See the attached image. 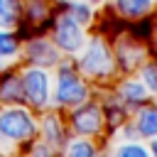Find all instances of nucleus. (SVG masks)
<instances>
[{"instance_id":"nucleus-23","label":"nucleus","mask_w":157,"mask_h":157,"mask_svg":"<svg viewBox=\"0 0 157 157\" xmlns=\"http://www.w3.org/2000/svg\"><path fill=\"white\" fill-rule=\"evenodd\" d=\"M0 71H5V61H2V56H0Z\"/></svg>"},{"instance_id":"nucleus-20","label":"nucleus","mask_w":157,"mask_h":157,"mask_svg":"<svg viewBox=\"0 0 157 157\" xmlns=\"http://www.w3.org/2000/svg\"><path fill=\"white\" fill-rule=\"evenodd\" d=\"M147 152H150L147 145H140L135 140H128V142H123V145L115 147V155H123V157H145Z\"/></svg>"},{"instance_id":"nucleus-18","label":"nucleus","mask_w":157,"mask_h":157,"mask_svg":"<svg viewBox=\"0 0 157 157\" xmlns=\"http://www.w3.org/2000/svg\"><path fill=\"white\" fill-rule=\"evenodd\" d=\"M140 81L145 83V88L150 93H157V61H147V64H140Z\"/></svg>"},{"instance_id":"nucleus-2","label":"nucleus","mask_w":157,"mask_h":157,"mask_svg":"<svg viewBox=\"0 0 157 157\" xmlns=\"http://www.w3.org/2000/svg\"><path fill=\"white\" fill-rule=\"evenodd\" d=\"M39 132L34 115L27 108H17L15 103L0 110V137L7 142H32Z\"/></svg>"},{"instance_id":"nucleus-6","label":"nucleus","mask_w":157,"mask_h":157,"mask_svg":"<svg viewBox=\"0 0 157 157\" xmlns=\"http://www.w3.org/2000/svg\"><path fill=\"white\" fill-rule=\"evenodd\" d=\"M103 110H101V105H96V103H81V105H76V110L71 113V128L78 132V135H96V132H101L103 130Z\"/></svg>"},{"instance_id":"nucleus-21","label":"nucleus","mask_w":157,"mask_h":157,"mask_svg":"<svg viewBox=\"0 0 157 157\" xmlns=\"http://www.w3.org/2000/svg\"><path fill=\"white\" fill-rule=\"evenodd\" d=\"M147 150H150V152H152V155H157V135H155V140H152V142H150V147H147Z\"/></svg>"},{"instance_id":"nucleus-4","label":"nucleus","mask_w":157,"mask_h":157,"mask_svg":"<svg viewBox=\"0 0 157 157\" xmlns=\"http://www.w3.org/2000/svg\"><path fill=\"white\" fill-rule=\"evenodd\" d=\"M54 44L59 47V52L66 54H76L83 49L86 44V34H83V25H78L69 12L61 10V15L54 20V34H52Z\"/></svg>"},{"instance_id":"nucleus-3","label":"nucleus","mask_w":157,"mask_h":157,"mask_svg":"<svg viewBox=\"0 0 157 157\" xmlns=\"http://www.w3.org/2000/svg\"><path fill=\"white\" fill-rule=\"evenodd\" d=\"M83 101H88V86L81 78V74L69 66L61 64L59 74H56V91H54V103L61 108H76Z\"/></svg>"},{"instance_id":"nucleus-9","label":"nucleus","mask_w":157,"mask_h":157,"mask_svg":"<svg viewBox=\"0 0 157 157\" xmlns=\"http://www.w3.org/2000/svg\"><path fill=\"white\" fill-rule=\"evenodd\" d=\"M39 130L44 132V142L54 150H64L66 147V128H64V123H61V118L56 115V113H47L44 118H42V125H39Z\"/></svg>"},{"instance_id":"nucleus-1","label":"nucleus","mask_w":157,"mask_h":157,"mask_svg":"<svg viewBox=\"0 0 157 157\" xmlns=\"http://www.w3.org/2000/svg\"><path fill=\"white\" fill-rule=\"evenodd\" d=\"M78 69L88 78H108L115 71V54L103 37H93L83 44Z\"/></svg>"},{"instance_id":"nucleus-24","label":"nucleus","mask_w":157,"mask_h":157,"mask_svg":"<svg viewBox=\"0 0 157 157\" xmlns=\"http://www.w3.org/2000/svg\"><path fill=\"white\" fill-rule=\"evenodd\" d=\"M86 2H91V5H96V2H101V0H86Z\"/></svg>"},{"instance_id":"nucleus-13","label":"nucleus","mask_w":157,"mask_h":157,"mask_svg":"<svg viewBox=\"0 0 157 157\" xmlns=\"http://www.w3.org/2000/svg\"><path fill=\"white\" fill-rule=\"evenodd\" d=\"M22 22V0H0V27L15 29Z\"/></svg>"},{"instance_id":"nucleus-12","label":"nucleus","mask_w":157,"mask_h":157,"mask_svg":"<svg viewBox=\"0 0 157 157\" xmlns=\"http://www.w3.org/2000/svg\"><path fill=\"white\" fill-rule=\"evenodd\" d=\"M22 101H25V96H22V81H20V76L5 74L0 78V103L12 105V103H22Z\"/></svg>"},{"instance_id":"nucleus-19","label":"nucleus","mask_w":157,"mask_h":157,"mask_svg":"<svg viewBox=\"0 0 157 157\" xmlns=\"http://www.w3.org/2000/svg\"><path fill=\"white\" fill-rule=\"evenodd\" d=\"M64 152L66 155H74V157H88V155H96L98 150L93 147V142L91 140H74V142H69L66 147H64Z\"/></svg>"},{"instance_id":"nucleus-8","label":"nucleus","mask_w":157,"mask_h":157,"mask_svg":"<svg viewBox=\"0 0 157 157\" xmlns=\"http://www.w3.org/2000/svg\"><path fill=\"white\" fill-rule=\"evenodd\" d=\"M118 101L125 105V110L140 108L142 103L150 101V91L145 88L142 81H137V78H125V81H120V86H118Z\"/></svg>"},{"instance_id":"nucleus-22","label":"nucleus","mask_w":157,"mask_h":157,"mask_svg":"<svg viewBox=\"0 0 157 157\" xmlns=\"http://www.w3.org/2000/svg\"><path fill=\"white\" fill-rule=\"evenodd\" d=\"M152 44L157 47V25H155V32H152Z\"/></svg>"},{"instance_id":"nucleus-14","label":"nucleus","mask_w":157,"mask_h":157,"mask_svg":"<svg viewBox=\"0 0 157 157\" xmlns=\"http://www.w3.org/2000/svg\"><path fill=\"white\" fill-rule=\"evenodd\" d=\"M113 2L123 17H145L155 5V0H113Z\"/></svg>"},{"instance_id":"nucleus-15","label":"nucleus","mask_w":157,"mask_h":157,"mask_svg":"<svg viewBox=\"0 0 157 157\" xmlns=\"http://www.w3.org/2000/svg\"><path fill=\"white\" fill-rule=\"evenodd\" d=\"M64 12H69L78 25H91V20H93V7L86 0H69V2H64Z\"/></svg>"},{"instance_id":"nucleus-25","label":"nucleus","mask_w":157,"mask_h":157,"mask_svg":"<svg viewBox=\"0 0 157 157\" xmlns=\"http://www.w3.org/2000/svg\"><path fill=\"white\" fill-rule=\"evenodd\" d=\"M0 140H2V137H0Z\"/></svg>"},{"instance_id":"nucleus-10","label":"nucleus","mask_w":157,"mask_h":157,"mask_svg":"<svg viewBox=\"0 0 157 157\" xmlns=\"http://www.w3.org/2000/svg\"><path fill=\"white\" fill-rule=\"evenodd\" d=\"M115 61H120V66L125 71H132V69H137L145 61V47L140 42H135V39H125V42L118 44Z\"/></svg>"},{"instance_id":"nucleus-17","label":"nucleus","mask_w":157,"mask_h":157,"mask_svg":"<svg viewBox=\"0 0 157 157\" xmlns=\"http://www.w3.org/2000/svg\"><path fill=\"white\" fill-rule=\"evenodd\" d=\"M17 54H20V39L15 34H10V29L0 27V56L7 59V56H17Z\"/></svg>"},{"instance_id":"nucleus-7","label":"nucleus","mask_w":157,"mask_h":157,"mask_svg":"<svg viewBox=\"0 0 157 157\" xmlns=\"http://www.w3.org/2000/svg\"><path fill=\"white\" fill-rule=\"evenodd\" d=\"M25 56L34 66H54L61 61V52L49 39H32L25 44Z\"/></svg>"},{"instance_id":"nucleus-16","label":"nucleus","mask_w":157,"mask_h":157,"mask_svg":"<svg viewBox=\"0 0 157 157\" xmlns=\"http://www.w3.org/2000/svg\"><path fill=\"white\" fill-rule=\"evenodd\" d=\"M49 7L52 5L47 0H27L25 7H22V12H27L29 25H39V22H44L49 17Z\"/></svg>"},{"instance_id":"nucleus-11","label":"nucleus","mask_w":157,"mask_h":157,"mask_svg":"<svg viewBox=\"0 0 157 157\" xmlns=\"http://www.w3.org/2000/svg\"><path fill=\"white\" fill-rule=\"evenodd\" d=\"M132 123H135V130L140 137H155L157 135V105L150 101L142 103Z\"/></svg>"},{"instance_id":"nucleus-5","label":"nucleus","mask_w":157,"mask_h":157,"mask_svg":"<svg viewBox=\"0 0 157 157\" xmlns=\"http://www.w3.org/2000/svg\"><path fill=\"white\" fill-rule=\"evenodd\" d=\"M22 81V96L32 108H47L49 105V74L44 66H27L20 76Z\"/></svg>"}]
</instances>
